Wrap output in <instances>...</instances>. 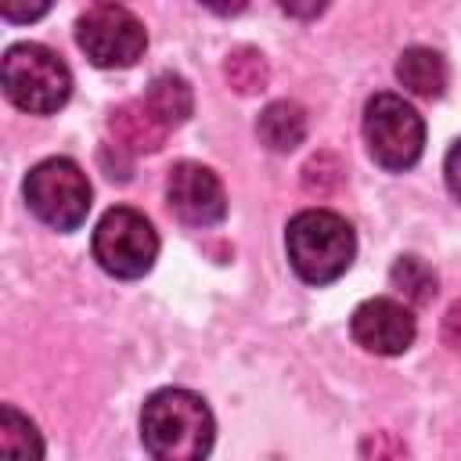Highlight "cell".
<instances>
[{
    "instance_id": "1",
    "label": "cell",
    "mask_w": 461,
    "mask_h": 461,
    "mask_svg": "<svg viewBox=\"0 0 461 461\" xmlns=\"http://www.w3.org/2000/svg\"><path fill=\"white\" fill-rule=\"evenodd\" d=\"M212 411L191 389H158L140 411V443L158 461H198L212 450Z\"/></svg>"
},
{
    "instance_id": "2",
    "label": "cell",
    "mask_w": 461,
    "mask_h": 461,
    "mask_svg": "<svg viewBox=\"0 0 461 461\" xmlns=\"http://www.w3.org/2000/svg\"><path fill=\"white\" fill-rule=\"evenodd\" d=\"M285 249L292 270L306 285H328L342 277L357 256L353 227L331 209H303L285 230Z\"/></svg>"
},
{
    "instance_id": "3",
    "label": "cell",
    "mask_w": 461,
    "mask_h": 461,
    "mask_svg": "<svg viewBox=\"0 0 461 461\" xmlns=\"http://www.w3.org/2000/svg\"><path fill=\"white\" fill-rule=\"evenodd\" d=\"M0 79H4L7 101L18 104L22 112H32V115L58 112L72 94L68 65L61 61V54H54L43 43L7 47L4 65H0Z\"/></svg>"
},
{
    "instance_id": "4",
    "label": "cell",
    "mask_w": 461,
    "mask_h": 461,
    "mask_svg": "<svg viewBox=\"0 0 461 461\" xmlns=\"http://www.w3.org/2000/svg\"><path fill=\"white\" fill-rule=\"evenodd\" d=\"M364 140L371 158L389 169V173H403L421 158L425 148V122L414 112V104H407L396 94H375L364 108Z\"/></svg>"
},
{
    "instance_id": "5",
    "label": "cell",
    "mask_w": 461,
    "mask_h": 461,
    "mask_svg": "<svg viewBox=\"0 0 461 461\" xmlns=\"http://www.w3.org/2000/svg\"><path fill=\"white\" fill-rule=\"evenodd\" d=\"M25 202L54 230H76L90 212V180L72 158H43L25 176Z\"/></svg>"
},
{
    "instance_id": "6",
    "label": "cell",
    "mask_w": 461,
    "mask_h": 461,
    "mask_svg": "<svg viewBox=\"0 0 461 461\" xmlns=\"http://www.w3.org/2000/svg\"><path fill=\"white\" fill-rule=\"evenodd\" d=\"M155 256H158V234L144 212L115 205L97 220L94 259L101 263L104 274L122 277V281L144 277L155 267Z\"/></svg>"
},
{
    "instance_id": "7",
    "label": "cell",
    "mask_w": 461,
    "mask_h": 461,
    "mask_svg": "<svg viewBox=\"0 0 461 461\" xmlns=\"http://www.w3.org/2000/svg\"><path fill=\"white\" fill-rule=\"evenodd\" d=\"M76 43L97 68H130L144 54L148 32L126 7L97 4L76 22Z\"/></svg>"
},
{
    "instance_id": "8",
    "label": "cell",
    "mask_w": 461,
    "mask_h": 461,
    "mask_svg": "<svg viewBox=\"0 0 461 461\" xmlns=\"http://www.w3.org/2000/svg\"><path fill=\"white\" fill-rule=\"evenodd\" d=\"M166 202L187 227H212L227 216V194L220 176L202 162H176L166 180Z\"/></svg>"
},
{
    "instance_id": "9",
    "label": "cell",
    "mask_w": 461,
    "mask_h": 461,
    "mask_svg": "<svg viewBox=\"0 0 461 461\" xmlns=\"http://www.w3.org/2000/svg\"><path fill=\"white\" fill-rule=\"evenodd\" d=\"M349 331L357 339V346H364L367 353H378V357H400L411 349L414 342V313L396 303V299H367L353 310V321H349Z\"/></svg>"
},
{
    "instance_id": "10",
    "label": "cell",
    "mask_w": 461,
    "mask_h": 461,
    "mask_svg": "<svg viewBox=\"0 0 461 461\" xmlns=\"http://www.w3.org/2000/svg\"><path fill=\"white\" fill-rule=\"evenodd\" d=\"M108 133L115 140V148L122 151H133V155H144V151H158L166 144V133L169 126L140 101H126L119 108H112L108 115Z\"/></svg>"
},
{
    "instance_id": "11",
    "label": "cell",
    "mask_w": 461,
    "mask_h": 461,
    "mask_svg": "<svg viewBox=\"0 0 461 461\" xmlns=\"http://www.w3.org/2000/svg\"><path fill=\"white\" fill-rule=\"evenodd\" d=\"M396 79L418 97H439L447 90V61L432 47H407L396 61Z\"/></svg>"
},
{
    "instance_id": "12",
    "label": "cell",
    "mask_w": 461,
    "mask_h": 461,
    "mask_svg": "<svg viewBox=\"0 0 461 461\" xmlns=\"http://www.w3.org/2000/svg\"><path fill=\"white\" fill-rule=\"evenodd\" d=\"M256 133L270 151H281V155L295 151L303 144V137H306V112L295 101H270L259 112Z\"/></svg>"
},
{
    "instance_id": "13",
    "label": "cell",
    "mask_w": 461,
    "mask_h": 461,
    "mask_svg": "<svg viewBox=\"0 0 461 461\" xmlns=\"http://www.w3.org/2000/svg\"><path fill=\"white\" fill-rule=\"evenodd\" d=\"M144 104L173 130V126H180V122L191 115L194 94H191V86H187L184 76H176V72H158V76L148 83V90H144Z\"/></svg>"
},
{
    "instance_id": "14",
    "label": "cell",
    "mask_w": 461,
    "mask_h": 461,
    "mask_svg": "<svg viewBox=\"0 0 461 461\" xmlns=\"http://www.w3.org/2000/svg\"><path fill=\"white\" fill-rule=\"evenodd\" d=\"M389 281L393 288L411 303V306H429L436 299V274L425 259L418 256H400L389 270Z\"/></svg>"
},
{
    "instance_id": "15",
    "label": "cell",
    "mask_w": 461,
    "mask_h": 461,
    "mask_svg": "<svg viewBox=\"0 0 461 461\" xmlns=\"http://www.w3.org/2000/svg\"><path fill=\"white\" fill-rule=\"evenodd\" d=\"M223 76L238 94H259L270 83V65L256 47H234L223 61Z\"/></svg>"
},
{
    "instance_id": "16",
    "label": "cell",
    "mask_w": 461,
    "mask_h": 461,
    "mask_svg": "<svg viewBox=\"0 0 461 461\" xmlns=\"http://www.w3.org/2000/svg\"><path fill=\"white\" fill-rule=\"evenodd\" d=\"M0 450L11 454V457H40L43 454L36 425L29 418H22L11 403L4 407V418H0Z\"/></svg>"
},
{
    "instance_id": "17",
    "label": "cell",
    "mask_w": 461,
    "mask_h": 461,
    "mask_svg": "<svg viewBox=\"0 0 461 461\" xmlns=\"http://www.w3.org/2000/svg\"><path fill=\"white\" fill-rule=\"evenodd\" d=\"M342 184V162L331 155V151H321V155H313L306 166H303V187L310 191V194H331L335 187Z\"/></svg>"
},
{
    "instance_id": "18",
    "label": "cell",
    "mask_w": 461,
    "mask_h": 461,
    "mask_svg": "<svg viewBox=\"0 0 461 461\" xmlns=\"http://www.w3.org/2000/svg\"><path fill=\"white\" fill-rule=\"evenodd\" d=\"M0 11L7 22L22 25V22H36L50 11V0H0Z\"/></svg>"
},
{
    "instance_id": "19",
    "label": "cell",
    "mask_w": 461,
    "mask_h": 461,
    "mask_svg": "<svg viewBox=\"0 0 461 461\" xmlns=\"http://www.w3.org/2000/svg\"><path fill=\"white\" fill-rule=\"evenodd\" d=\"M443 176H447L450 194L461 202V137L450 144V151H447V158H443Z\"/></svg>"
},
{
    "instance_id": "20",
    "label": "cell",
    "mask_w": 461,
    "mask_h": 461,
    "mask_svg": "<svg viewBox=\"0 0 461 461\" xmlns=\"http://www.w3.org/2000/svg\"><path fill=\"white\" fill-rule=\"evenodd\" d=\"M443 342H447L454 353H461V299L450 303L447 313H443Z\"/></svg>"
},
{
    "instance_id": "21",
    "label": "cell",
    "mask_w": 461,
    "mask_h": 461,
    "mask_svg": "<svg viewBox=\"0 0 461 461\" xmlns=\"http://www.w3.org/2000/svg\"><path fill=\"white\" fill-rule=\"evenodd\" d=\"M277 4H281V11H285V14H292V18H303V22L317 18V14L328 7V0H277Z\"/></svg>"
},
{
    "instance_id": "22",
    "label": "cell",
    "mask_w": 461,
    "mask_h": 461,
    "mask_svg": "<svg viewBox=\"0 0 461 461\" xmlns=\"http://www.w3.org/2000/svg\"><path fill=\"white\" fill-rule=\"evenodd\" d=\"M202 4H205L212 14H238L249 0H202Z\"/></svg>"
},
{
    "instance_id": "23",
    "label": "cell",
    "mask_w": 461,
    "mask_h": 461,
    "mask_svg": "<svg viewBox=\"0 0 461 461\" xmlns=\"http://www.w3.org/2000/svg\"><path fill=\"white\" fill-rule=\"evenodd\" d=\"M101 4H115V0H101Z\"/></svg>"
}]
</instances>
